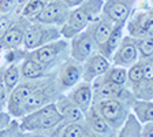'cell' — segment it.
<instances>
[{
    "label": "cell",
    "instance_id": "1",
    "mask_svg": "<svg viewBox=\"0 0 153 137\" xmlns=\"http://www.w3.org/2000/svg\"><path fill=\"white\" fill-rule=\"evenodd\" d=\"M18 121L22 133L44 134V136H51L52 132L59 125L64 124L60 112L57 111L55 106V102L22 115L21 118H18Z\"/></svg>",
    "mask_w": 153,
    "mask_h": 137
},
{
    "label": "cell",
    "instance_id": "2",
    "mask_svg": "<svg viewBox=\"0 0 153 137\" xmlns=\"http://www.w3.org/2000/svg\"><path fill=\"white\" fill-rule=\"evenodd\" d=\"M104 0H83L79 6L70 8L66 22L60 26V34L63 38L70 40L76 33L85 30L93 19L101 14Z\"/></svg>",
    "mask_w": 153,
    "mask_h": 137
},
{
    "label": "cell",
    "instance_id": "3",
    "mask_svg": "<svg viewBox=\"0 0 153 137\" xmlns=\"http://www.w3.org/2000/svg\"><path fill=\"white\" fill-rule=\"evenodd\" d=\"M62 93L63 92H62V91L59 89V86H57L56 76H55V70H53L49 76L44 77L41 84L30 93V96L27 97V100L25 102L22 110H21V117L30 111H33V110L40 109V107H42V106H45V104L53 103ZM21 117H19V118H21Z\"/></svg>",
    "mask_w": 153,
    "mask_h": 137
},
{
    "label": "cell",
    "instance_id": "4",
    "mask_svg": "<svg viewBox=\"0 0 153 137\" xmlns=\"http://www.w3.org/2000/svg\"><path fill=\"white\" fill-rule=\"evenodd\" d=\"M60 37L62 34L59 26L47 25V23L41 22H30L26 29L25 37H23L22 49L32 51V49H36V48L48 44L51 41H55Z\"/></svg>",
    "mask_w": 153,
    "mask_h": 137
},
{
    "label": "cell",
    "instance_id": "5",
    "mask_svg": "<svg viewBox=\"0 0 153 137\" xmlns=\"http://www.w3.org/2000/svg\"><path fill=\"white\" fill-rule=\"evenodd\" d=\"M96 111L107 121L114 130H118L130 112V104L120 99H100L93 102Z\"/></svg>",
    "mask_w": 153,
    "mask_h": 137
},
{
    "label": "cell",
    "instance_id": "6",
    "mask_svg": "<svg viewBox=\"0 0 153 137\" xmlns=\"http://www.w3.org/2000/svg\"><path fill=\"white\" fill-rule=\"evenodd\" d=\"M29 56H32L37 62L42 64H48V66L56 67L59 63L68 56V40L60 37L51 41L48 44H44L41 47L32 49V51H25Z\"/></svg>",
    "mask_w": 153,
    "mask_h": 137
},
{
    "label": "cell",
    "instance_id": "7",
    "mask_svg": "<svg viewBox=\"0 0 153 137\" xmlns=\"http://www.w3.org/2000/svg\"><path fill=\"white\" fill-rule=\"evenodd\" d=\"M153 32V11L152 6L146 4L135 7L133 13L126 19V34L131 37L152 36Z\"/></svg>",
    "mask_w": 153,
    "mask_h": 137
},
{
    "label": "cell",
    "instance_id": "8",
    "mask_svg": "<svg viewBox=\"0 0 153 137\" xmlns=\"http://www.w3.org/2000/svg\"><path fill=\"white\" fill-rule=\"evenodd\" d=\"M42 78L40 80H21L19 84L8 93L6 104V111L8 112L13 118L21 117V110H22L25 102L30 96V93L41 84Z\"/></svg>",
    "mask_w": 153,
    "mask_h": 137
},
{
    "label": "cell",
    "instance_id": "9",
    "mask_svg": "<svg viewBox=\"0 0 153 137\" xmlns=\"http://www.w3.org/2000/svg\"><path fill=\"white\" fill-rule=\"evenodd\" d=\"M55 76H56V82L59 89L63 93H66L75 84H78L82 80V63L73 59L71 56H67L62 63L56 66Z\"/></svg>",
    "mask_w": 153,
    "mask_h": 137
},
{
    "label": "cell",
    "instance_id": "10",
    "mask_svg": "<svg viewBox=\"0 0 153 137\" xmlns=\"http://www.w3.org/2000/svg\"><path fill=\"white\" fill-rule=\"evenodd\" d=\"M92 86H93V102L100 99H120L127 102L131 106V103L135 99L127 86L112 84L109 81L104 80L102 76L96 78L92 82Z\"/></svg>",
    "mask_w": 153,
    "mask_h": 137
},
{
    "label": "cell",
    "instance_id": "11",
    "mask_svg": "<svg viewBox=\"0 0 153 137\" xmlns=\"http://www.w3.org/2000/svg\"><path fill=\"white\" fill-rule=\"evenodd\" d=\"M96 51H97V44L88 28L68 40V56L81 63H83Z\"/></svg>",
    "mask_w": 153,
    "mask_h": 137
},
{
    "label": "cell",
    "instance_id": "12",
    "mask_svg": "<svg viewBox=\"0 0 153 137\" xmlns=\"http://www.w3.org/2000/svg\"><path fill=\"white\" fill-rule=\"evenodd\" d=\"M29 23H30L29 19L23 18V16H18L13 25L0 36V52L21 49Z\"/></svg>",
    "mask_w": 153,
    "mask_h": 137
},
{
    "label": "cell",
    "instance_id": "13",
    "mask_svg": "<svg viewBox=\"0 0 153 137\" xmlns=\"http://www.w3.org/2000/svg\"><path fill=\"white\" fill-rule=\"evenodd\" d=\"M68 13H70V8L62 0H51V1H47L42 11L33 19L32 22H41L60 28L66 22Z\"/></svg>",
    "mask_w": 153,
    "mask_h": 137
},
{
    "label": "cell",
    "instance_id": "14",
    "mask_svg": "<svg viewBox=\"0 0 153 137\" xmlns=\"http://www.w3.org/2000/svg\"><path fill=\"white\" fill-rule=\"evenodd\" d=\"M138 59H140V56H138V51L137 47H135V43H134V38L128 34H124L120 44L118 45V48L112 54L109 62H111V64H115V66H122L124 69H127L133 63H135Z\"/></svg>",
    "mask_w": 153,
    "mask_h": 137
},
{
    "label": "cell",
    "instance_id": "15",
    "mask_svg": "<svg viewBox=\"0 0 153 137\" xmlns=\"http://www.w3.org/2000/svg\"><path fill=\"white\" fill-rule=\"evenodd\" d=\"M137 4L138 0H104L101 14L108 16L114 22H122L130 16Z\"/></svg>",
    "mask_w": 153,
    "mask_h": 137
},
{
    "label": "cell",
    "instance_id": "16",
    "mask_svg": "<svg viewBox=\"0 0 153 137\" xmlns=\"http://www.w3.org/2000/svg\"><path fill=\"white\" fill-rule=\"evenodd\" d=\"M109 66H111V62L108 58H105L99 51H96L82 63V80L93 82L96 78L104 76Z\"/></svg>",
    "mask_w": 153,
    "mask_h": 137
},
{
    "label": "cell",
    "instance_id": "17",
    "mask_svg": "<svg viewBox=\"0 0 153 137\" xmlns=\"http://www.w3.org/2000/svg\"><path fill=\"white\" fill-rule=\"evenodd\" d=\"M19 69H21V78L22 80H40V78L49 76L56 67L40 63L25 52L22 61L19 62Z\"/></svg>",
    "mask_w": 153,
    "mask_h": 137
},
{
    "label": "cell",
    "instance_id": "18",
    "mask_svg": "<svg viewBox=\"0 0 153 137\" xmlns=\"http://www.w3.org/2000/svg\"><path fill=\"white\" fill-rule=\"evenodd\" d=\"M66 95L70 97V100L76 106L79 107L81 111L85 114L88 110L93 106V86L92 82H88V81L81 80L78 84L68 89L66 92Z\"/></svg>",
    "mask_w": 153,
    "mask_h": 137
},
{
    "label": "cell",
    "instance_id": "19",
    "mask_svg": "<svg viewBox=\"0 0 153 137\" xmlns=\"http://www.w3.org/2000/svg\"><path fill=\"white\" fill-rule=\"evenodd\" d=\"M83 122L93 137H116V130L107 124V121L96 111L93 106L83 114Z\"/></svg>",
    "mask_w": 153,
    "mask_h": 137
},
{
    "label": "cell",
    "instance_id": "20",
    "mask_svg": "<svg viewBox=\"0 0 153 137\" xmlns=\"http://www.w3.org/2000/svg\"><path fill=\"white\" fill-rule=\"evenodd\" d=\"M126 34V21H122V22H115L114 28H112L111 33L108 34L107 40L97 48V51L101 55H104L105 58L111 59L112 54L115 52V49L118 48V45L120 44L123 36Z\"/></svg>",
    "mask_w": 153,
    "mask_h": 137
},
{
    "label": "cell",
    "instance_id": "21",
    "mask_svg": "<svg viewBox=\"0 0 153 137\" xmlns=\"http://www.w3.org/2000/svg\"><path fill=\"white\" fill-rule=\"evenodd\" d=\"M55 106H56L57 111L60 112L63 122H76V121H83V112L81 111L79 107H76L70 97L66 93H62L56 100H55Z\"/></svg>",
    "mask_w": 153,
    "mask_h": 137
},
{
    "label": "cell",
    "instance_id": "22",
    "mask_svg": "<svg viewBox=\"0 0 153 137\" xmlns=\"http://www.w3.org/2000/svg\"><path fill=\"white\" fill-rule=\"evenodd\" d=\"M114 23L115 22L112 19H109L108 16H105L104 14H100V15L96 16L92 22H90V25L88 26V29L90 30L93 38H94L96 44H97V48L107 40L108 34L111 33L112 28H114Z\"/></svg>",
    "mask_w": 153,
    "mask_h": 137
},
{
    "label": "cell",
    "instance_id": "23",
    "mask_svg": "<svg viewBox=\"0 0 153 137\" xmlns=\"http://www.w3.org/2000/svg\"><path fill=\"white\" fill-rule=\"evenodd\" d=\"M51 136H60V137H93L88 126L83 121L76 122H67L60 124L52 132Z\"/></svg>",
    "mask_w": 153,
    "mask_h": 137
},
{
    "label": "cell",
    "instance_id": "24",
    "mask_svg": "<svg viewBox=\"0 0 153 137\" xmlns=\"http://www.w3.org/2000/svg\"><path fill=\"white\" fill-rule=\"evenodd\" d=\"M130 111L137 117L141 124L153 121V100L134 99L130 106Z\"/></svg>",
    "mask_w": 153,
    "mask_h": 137
},
{
    "label": "cell",
    "instance_id": "25",
    "mask_svg": "<svg viewBox=\"0 0 153 137\" xmlns=\"http://www.w3.org/2000/svg\"><path fill=\"white\" fill-rule=\"evenodd\" d=\"M141 126H142V124L130 111L126 119L123 121V124L120 125V128L116 130V137H140Z\"/></svg>",
    "mask_w": 153,
    "mask_h": 137
},
{
    "label": "cell",
    "instance_id": "26",
    "mask_svg": "<svg viewBox=\"0 0 153 137\" xmlns=\"http://www.w3.org/2000/svg\"><path fill=\"white\" fill-rule=\"evenodd\" d=\"M21 80L22 78H21L19 63H7L6 66H3V81L8 93L18 85Z\"/></svg>",
    "mask_w": 153,
    "mask_h": 137
},
{
    "label": "cell",
    "instance_id": "27",
    "mask_svg": "<svg viewBox=\"0 0 153 137\" xmlns=\"http://www.w3.org/2000/svg\"><path fill=\"white\" fill-rule=\"evenodd\" d=\"M102 78L112 84H116V85H127V69H124L122 66H115L111 64L108 67V70L104 73Z\"/></svg>",
    "mask_w": 153,
    "mask_h": 137
},
{
    "label": "cell",
    "instance_id": "28",
    "mask_svg": "<svg viewBox=\"0 0 153 137\" xmlns=\"http://www.w3.org/2000/svg\"><path fill=\"white\" fill-rule=\"evenodd\" d=\"M135 47L138 51L140 59H148L153 58V37L152 36H141V37H133Z\"/></svg>",
    "mask_w": 153,
    "mask_h": 137
},
{
    "label": "cell",
    "instance_id": "29",
    "mask_svg": "<svg viewBox=\"0 0 153 137\" xmlns=\"http://www.w3.org/2000/svg\"><path fill=\"white\" fill-rule=\"evenodd\" d=\"M143 80V69H142V62L138 59L135 63H133L130 67H127V88L133 91L141 81Z\"/></svg>",
    "mask_w": 153,
    "mask_h": 137
},
{
    "label": "cell",
    "instance_id": "30",
    "mask_svg": "<svg viewBox=\"0 0 153 137\" xmlns=\"http://www.w3.org/2000/svg\"><path fill=\"white\" fill-rule=\"evenodd\" d=\"M45 4H47V1H44V0H29L27 3L23 6L19 16H23V18L29 19L32 22L33 19L42 11Z\"/></svg>",
    "mask_w": 153,
    "mask_h": 137
},
{
    "label": "cell",
    "instance_id": "31",
    "mask_svg": "<svg viewBox=\"0 0 153 137\" xmlns=\"http://www.w3.org/2000/svg\"><path fill=\"white\" fill-rule=\"evenodd\" d=\"M18 18L14 14H4V15H0V36L6 32L7 29L14 23V21Z\"/></svg>",
    "mask_w": 153,
    "mask_h": 137
},
{
    "label": "cell",
    "instance_id": "32",
    "mask_svg": "<svg viewBox=\"0 0 153 137\" xmlns=\"http://www.w3.org/2000/svg\"><path fill=\"white\" fill-rule=\"evenodd\" d=\"M7 97H8V92L3 81V67H0V110H6Z\"/></svg>",
    "mask_w": 153,
    "mask_h": 137
},
{
    "label": "cell",
    "instance_id": "33",
    "mask_svg": "<svg viewBox=\"0 0 153 137\" xmlns=\"http://www.w3.org/2000/svg\"><path fill=\"white\" fill-rule=\"evenodd\" d=\"M15 11V0H0V14H14Z\"/></svg>",
    "mask_w": 153,
    "mask_h": 137
},
{
    "label": "cell",
    "instance_id": "34",
    "mask_svg": "<svg viewBox=\"0 0 153 137\" xmlns=\"http://www.w3.org/2000/svg\"><path fill=\"white\" fill-rule=\"evenodd\" d=\"M153 133V121L143 122L141 126V134L140 137H150Z\"/></svg>",
    "mask_w": 153,
    "mask_h": 137
},
{
    "label": "cell",
    "instance_id": "35",
    "mask_svg": "<svg viewBox=\"0 0 153 137\" xmlns=\"http://www.w3.org/2000/svg\"><path fill=\"white\" fill-rule=\"evenodd\" d=\"M29 0H15V11H14V15L19 16L21 15V11H22L23 6L27 3Z\"/></svg>",
    "mask_w": 153,
    "mask_h": 137
},
{
    "label": "cell",
    "instance_id": "36",
    "mask_svg": "<svg viewBox=\"0 0 153 137\" xmlns=\"http://www.w3.org/2000/svg\"><path fill=\"white\" fill-rule=\"evenodd\" d=\"M64 4H66L68 8H74V7H76V6H79L81 3H82L83 0H62Z\"/></svg>",
    "mask_w": 153,
    "mask_h": 137
},
{
    "label": "cell",
    "instance_id": "37",
    "mask_svg": "<svg viewBox=\"0 0 153 137\" xmlns=\"http://www.w3.org/2000/svg\"><path fill=\"white\" fill-rule=\"evenodd\" d=\"M44 1H51V0H44Z\"/></svg>",
    "mask_w": 153,
    "mask_h": 137
},
{
    "label": "cell",
    "instance_id": "38",
    "mask_svg": "<svg viewBox=\"0 0 153 137\" xmlns=\"http://www.w3.org/2000/svg\"><path fill=\"white\" fill-rule=\"evenodd\" d=\"M0 15H1V14H0Z\"/></svg>",
    "mask_w": 153,
    "mask_h": 137
}]
</instances>
